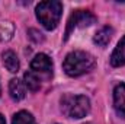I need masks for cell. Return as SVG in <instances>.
Listing matches in <instances>:
<instances>
[{
	"label": "cell",
	"mask_w": 125,
	"mask_h": 124,
	"mask_svg": "<svg viewBox=\"0 0 125 124\" xmlns=\"http://www.w3.org/2000/svg\"><path fill=\"white\" fill-rule=\"evenodd\" d=\"M9 93H10L13 101H22L26 95L25 85L19 79H12L10 83H9Z\"/></svg>",
	"instance_id": "7"
},
{
	"label": "cell",
	"mask_w": 125,
	"mask_h": 124,
	"mask_svg": "<svg viewBox=\"0 0 125 124\" xmlns=\"http://www.w3.org/2000/svg\"><path fill=\"white\" fill-rule=\"evenodd\" d=\"M93 66H94L93 56L86 53V51H79V50L67 54L65 60L62 63V69H64L65 74H68L71 77H77V76L92 70Z\"/></svg>",
	"instance_id": "1"
},
{
	"label": "cell",
	"mask_w": 125,
	"mask_h": 124,
	"mask_svg": "<svg viewBox=\"0 0 125 124\" xmlns=\"http://www.w3.org/2000/svg\"><path fill=\"white\" fill-rule=\"evenodd\" d=\"M12 124H36V121L28 111H19L18 114L13 115Z\"/></svg>",
	"instance_id": "12"
},
{
	"label": "cell",
	"mask_w": 125,
	"mask_h": 124,
	"mask_svg": "<svg viewBox=\"0 0 125 124\" xmlns=\"http://www.w3.org/2000/svg\"><path fill=\"white\" fill-rule=\"evenodd\" d=\"M90 110V101L84 95L67 93L61 98V111L70 118H83Z\"/></svg>",
	"instance_id": "3"
},
{
	"label": "cell",
	"mask_w": 125,
	"mask_h": 124,
	"mask_svg": "<svg viewBox=\"0 0 125 124\" xmlns=\"http://www.w3.org/2000/svg\"><path fill=\"white\" fill-rule=\"evenodd\" d=\"M111 64L115 67H119L125 64V37L118 42L116 48L114 50L112 56H111Z\"/></svg>",
	"instance_id": "8"
},
{
	"label": "cell",
	"mask_w": 125,
	"mask_h": 124,
	"mask_svg": "<svg viewBox=\"0 0 125 124\" xmlns=\"http://www.w3.org/2000/svg\"><path fill=\"white\" fill-rule=\"evenodd\" d=\"M112 34H114V29L109 28V26H103L102 29L96 32V35L93 37V42L97 44L99 47H106L112 38Z\"/></svg>",
	"instance_id": "11"
},
{
	"label": "cell",
	"mask_w": 125,
	"mask_h": 124,
	"mask_svg": "<svg viewBox=\"0 0 125 124\" xmlns=\"http://www.w3.org/2000/svg\"><path fill=\"white\" fill-rule=\"evenodd\" d=\"M1 59H3L4 67H6L10 73H16V72L19 70V60H18V57H16V54H15L13 51H10V50L4 51V53L1 54Z\"/></svg>",
	"instance_id": "10"
},
{
	"label": "cell",
	"mask_w": 125,
	"mask_h": 124,
	"mask_svg": "<svg viewBox=\"0 0 125 124\" xmlns=\"http://www.w3.org/2000/svg\"><path fill=\"white\" fill-rule=\"evenodd\" d=\"M114 105L118 114L125 115V83H119L114 89Z\"/></svg>",
	"instance_id": "6"
},
{
	"label": "cell",
	"mask_w": 125,
	"mask_h": 124,
	"mask_svg": "<svg viewBox=\"0 0 125 124\" xmlns=\"http://www.w3.org/2000/svg\"><path fill=\"white\" fill-rule=\"evenodd\" d=\"M96 22V16L93 13H90L89 10H76L68 22H67V29H65V39L70 37V34L73 29L76 28H86V26H90L92 24Z\"/></svg>",
	"instance_id": "4"
},
{
	"label": "cell",
	"mask_w": 125,
	"mask_h": 124,
	"mask_svg": "<svg viewBox=\"0 0 125 124\" xmlns=\"http://www.w3.org/2000/svg\"><path fill=\"white\" fill-rule=\"evenodd\" d=\"M36 18L42 24L45 29H54L57 28L60 19L62 15V4L57 0H48V1H41L36 9Z\"/></svg>",
	"instance_id": "2"
},
{
	"label": "cell",
	"mask_w": 125,
	"mask_h": 124,
	"mask_svg": "<svg viewBox=\"0 0 125 124\" xmlns=\"http://www.w3.org/2000/svg\"><path fill=\"white\" fill-rule=\"evenodd\" d=\"M0 124H6V121H4V117L0 114Z\"/></svg>",
	"instance_id": "13"
},
{
	"label": "cell",
	"mask_w": 125,
	"mask_h": 124,
	"mask_svg": "<svg viewBox=\"0 0 125 124\" xmlns=\"http://www.w3.org/2000/svg\"><path fill=\"white\" fill-rule=\"evenodd\" d=\"M23 77H25V85H26L31 91H33V92H36V91L41 88V83H42L44 80H47L45 77H42L41 74H38V73H35V72H32V70L26 72Z\"/></svg>",
	"instance_id": "9"
},
{
	"label": "cell",
	"mask_w": 125,
	"mask_h": 124,
	"mask_svg": "<svg viewBox=\"0 0 125 124\" xmlns=\"http://www.w3.org/2000/svg\"><path fill=\"white\" fill-rule=\"evenodd\" d=\"M31 70L45 79H50L52 76V62L47 54H36L31 63Z\"/></svg>",
	"instance_id": "5"
}]
</instances>
